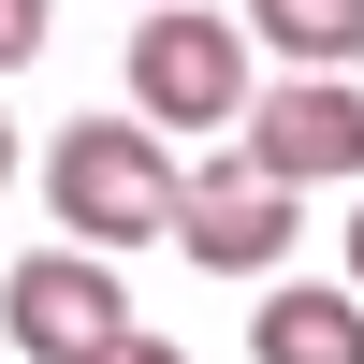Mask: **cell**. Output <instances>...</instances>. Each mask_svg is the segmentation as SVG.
<instances>
[{
  "instance_id": "5b68a950",
  "label": "cell",
  "mask_w": 364,
  "mask_h": 364,
  "mask_svg": "<svg viewBox=\"0 0 364 364\" xmlns=\"http://www.w3.org/2000/svg\"><path fill=\"white\" fill-rule=\"evenodd\" d=\"M291 233H306V204H291L277 175H248V161L175 175V248H190L204 277H277V262H291Z\"/></svg>"
},
{
  "instance_id": "ba28073f",
  "label": "cell",
  "mask_w": 364,
  "mask_h": 364,
  "mask_svg": "<svg viewBox=\"0 0 364 364\" xmlns=\"http://www.w3.org/2000/svg\"><path fill=\"white\" fill-rule=\"evenodd\" d=\"M44 58V0H0V73H29Z\"/></svg>"
},
{
  "instance_id": "9c48e42d",
  "label": "cell",
  "mask_w": 364,
  "mask_h": 364,
  "mask_svg": "<svg viewBox=\"0 0 364 364\" xmlns=\"http://www.w3.org/2000/svg\"><path fill=\"white\" fill-rule=\"evenodd\" d=\"M102 364H190V350H175V336H117Z\"/></svg>"
},
{
  "instance_id": "277c9868",
  "label": "cell",
  "mask_w": 364,
  "mask_h": 364,
  "mask_svg": "<svg viewBox=\"0 0 364 364\" xmlns=\"http://www.w3.org/2000/svg\"><path fill=\"white\" fill-rule=\"evenodd\" d=\"M248 175H277L291 204H306V190H350V175H364V102H350V73H277V87H248Z\"/></svg>"
},
{
  "instance_id": "8fae6325",
  "label": "cell",
  "mask_w": 364,
  "mask_h": 364,
  "mask_svg": "<svg viewBox=\"0 0 364 364\" xmlns=\"http://www.w3.org/2000/svg\"><path fill=\"white\" fill-rule=\"evenodd\" d=\"M0 190H15V117H0Z\"/></svg>"
},
{
  "instance_id": "8992f818",
  "label": "cell",
  "mask_w": 364,
  "mask_h": 364,
  "mask_svg": "<svg viewBox=\"0 0 364 364\" xmlns=\"http://www.w3.org/2000/svg\"><path fill=\"white\" fill-rule=\"evenodd\" d=\"M248 364H364V306L336 277H291L277 306L248 321Z\"/></svg>"
},
{
  "instance_id": "3957f363",
  "label": "cell",
  "mask_w": 364,
  "mask_h": 364,
  "mask_svg": "<svg viewBox=\"0 0 364 364\" xmlns=\"http://www.w3.org/2000/svg\"><path fill=\"white\" fill-rule=\"evenodd\" d=\"M0 336H15V364H102L132 336V291L87 248H29L15 277H0Z\"/></svg>"
},
{
  "instance_id": "52a82bcc",
  "label": "cell",
  "mask_w": 364,
  "mask_h": 364,
  "mask_svg": "<svg viewBox=\"0 0 364 364\" xmlns=\"http://www.w3.org/2000/svg\"><path fill=\"white\" fill-rule=\"evenodd\" d=\"M248 29L291 58V73H350L364 58V0H248Z\"/></svg>"
},
{
  "instance_id": "7a4b0ae2",
  "label": "cell",
  "mask_w": 364,
  "mask_h": 364,
  "mask_svg": "<svg viewBox=\"0 0 364 364\" xmlns=\"http://www.w3.org/2000/svg\"><path fill=\"white\" fill-rule=\"evenodd\" d=\"M117 73H132V132H248V44L204 0H161Z\"/></svg>"
},
{
  "instance_id": "6da1fadb",
  "label": "cell",
  "mask_w": 364,
  "mask_h": 364,
  "mask_svg": "<svg viewBox=\"0 0 364 364\" xmlns=\"http://www.w3.org/2000/svg\"><path fill=\"white\" fill-rule=\"evenodd\" d=\"M44 204H58V233H73L87 262H117V248H146V233H175V161L132 117H73V132L44 146Z\"/></svg>"
},
{
  "instance_id": "30bf717a",
  "label": "cell",
  "mask_w": 364,
  "mask_h": 364,
  "mask_svg": "<svg viewBox=\"0 0 364 364\" xmlns=\"http://www.w3.org/2000/svg\"><path fill=\"white\" fill-rule=\"evenodd\" d=\"M350 291H364V204H350Z\"/></svg>"
},
{
  "instance_id": "7c38bea8",
  "label": "cell",
  "mask_w": 364,
  "mask_h": 364,
  "mask_svg": "<svg viewBox=\"0 0 364 364\" xmlns=\"http://www.w3.org/2000/svg\"><path fill=\"white\" fill-rule=\"evenodd\" d=\"M146 15H161V0H146Z\"/></svg>"
}]
</instances>
